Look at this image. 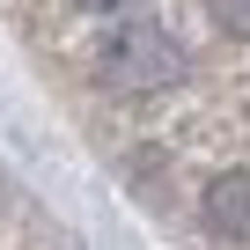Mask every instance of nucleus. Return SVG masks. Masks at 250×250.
I'll return each instance as SVG.
<instances>
[{
    "label": "nucleus",
    "instance_id": "nucleus-4",
    "mask_svg": "<svg viewBox=\"0 0 250 250\" xmlns=\"http://www.w3.org/2000/svg\"><path fill=\"white\" fill-rule=\"evenodd\" d=\"M74 8H88V15H133V8H147V0H74Z\"/></svg>",
    "mask_w": 250,
    "mask_h": 250
},
{
    "label": "nucleus",
    "instance_id": "nucleus-1",
    "mask_svg": "<svg viewBox=\"0 0 250 250\" xmlns=\"http://www.w3.org/2000/svg\"><path fill=\"white\" fill-rule=\"evenodd\" d=\"M96 81L118 96H155L184 81V44L162 22H118L110 37H96Z\"/></svg>",
    "mask_w": 250,
    "mask_h": 250
},
{
    "label": "nucleus",
    "instance_id": "nucleus-3",
    "mask_svg": "<svg viewBox=\"0 0 250 250\" xmlns=\"http://www.w3.org/2000/svg\"><path fill=\"white\" fill-rule=\"evenodd\" d=\"M206 8H213L221 37H243V44H250V0H206Z\"/></svg>",
    "mask_w": 250,
    "mask_h": 250
},
{
    "label": "nucleus",
    "instance_id": "nucleus-2",
    "mask_svg": "<svg viewBox=\"0 0 250 250\" xmlns=\"http://www.w3.org/2000/svg\"><path fill=\"white\" fill-rule=\"evenodd\" d=\"M199 221H206L221 243H250V169H221V177L199 191Z\"/></svg>",
    "mask_w": 250,
    "mask_h": 250
}]
</instances>
